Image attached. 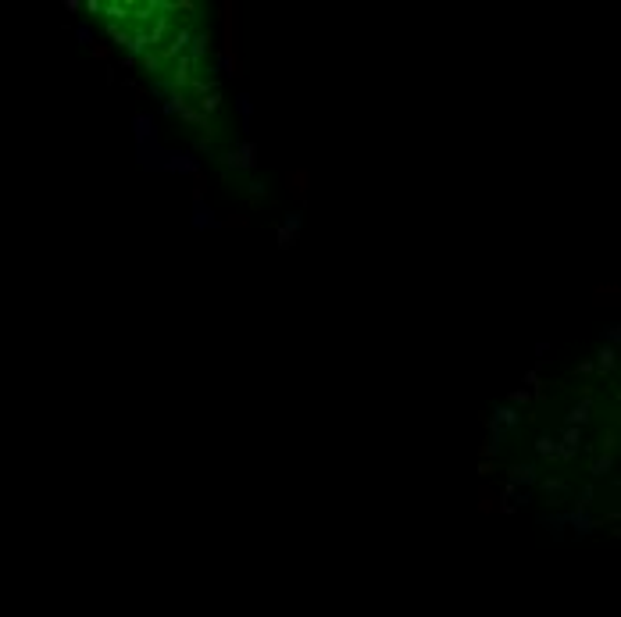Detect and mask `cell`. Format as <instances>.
Wrapping results in <instances>:
<instances>
[{"label": "cell", "mask_w": 621, "mask_h": 617, "mask_svg": "<svg viewBox=\"0 0 621 617\" xmlns=\"http://www.w3.org/2000/svg\"><path fill=\"white\" fill-rule=\"evenodd\" d=\"M529 400H532V396H529L525 389H521V392H511V403H529Z\"/></svg>", "instance_id": "cell-20"}, {"label": "cell", "mask_w": 621, "mask_h": 617, "mask_svg": "<svg viewBox=\"0 0 621 617\" xmlns=\"http://www.w3.org/2000/svg\"><path fill=\"white\" fill-rule=\"evenodd\" d=\"M93 57H100V61L111 57V47H107V43H96V47H93Z\"/></svg>", "instance_id": "cell-15"}, {"label": "cell", "mask_w": 621, "mask_h": 617, "mask_svg": "<svg viewBox=\"0 0 621 617\" xmlns=\"http://www.w3.org/2000/svg\"><path fill=\"white\" fill-rule=\"evenodd\" d=\"M250 193H254V204H257V200L264 196V186H261V182H250Z\"/></svg>", "instance_id": "cell-19"}, {"label": "cell", "mask_w": 621, "mask_h": 617, "mask_svg": "<svg viewBox=\"0 0 621 617\" xmlns=\"http://www.w3.org/2000/svg\"><path fill=\"white\" fill-rule=\"evenodd\" d=\"M478 457H482V461H489V457H496V439H489V443H486V446L478 450Z\"/></svg>", "instance_id": "cell-12"}, {"label": "cell", "mask_w": 621, "mask_h": 617, "mask_svg": "<svg viewBox=\"0 0 621 617\" xmlns=\"http://www.w3.org/2000/svg\"><path fill=\"white\" fill-rule=\"evenodd\" d=\"M489 471H496V464H489V461H482V464H478V474H482V478H486Z\"/></svg>", "instance_id": "cell-21"}, {"label": "cell", "mask_w": 621, "mask_h": 617, "mask_svg": "<svg viewBox=\"0 0 621 617\" xmlns=\"http://www.w3.org/2000/svg\"><path fill=\"white\" fill-rule=\"evenodd\" d=\"M596 304H600V307H604V304H611V307L621 304V289L618 286H596Z\"/></svg>", "instance_id": "cell-5"}, {"label": "cell", "mask_w": 621, "mask_h": 617, "mask_svg": "<svg viewBox=\"0 0 621 617\" xmlns=\"http://www.w3.org/2000/svg\"><path fill=\"white\" fill-rule=\"evenodd\" d=\"M136 132H140V136H147V132H150V118H147V114H140V118H136Z\"/></svg>", "instance_id": "cell-13"}, {"label": "cell", "mask_w": 621, "mask_h": 617, "mask_svg": "<svg viewBox=\"0 0 621 617\" xmlns=\"http://www.w3.org/2000/svg\"><path fill=\"white\" fill-rule=\"evenodd\" d=\"M500 421H503V425H514V421H518V414L507 407V410H500Z\"/></svg>", "instance_id": "cell-18"}, {"label": "cell", "mask_w": 621, "mask_h": 617, "mask_svg": "<svg viewBox=\"0 0 621 617\" xmlns=\"http://www.w3.org/2000/svg\"><path fill=\"white\" fill-rule=\"evenodd\" d=\"M225 164H229V168H236V171H250V168L257 164V147H254V143H243V147H239V154H229V157H225Z\"/></svg>", "instance_id": "cell-1"}, {"label": "cell", "mask_w": 621, "mask_h": 617, "mask_svg": "<svg viewBox=\"0 0 621 617\" xmlns=\"http://www.w3.org/2000/svg\"><path fill=\"white\" fill-rule=\"evenodd\" d=\"M589 417H593V400H582V403H578V407L568 414V425L575 428V425H586Z\"/></svg>", "instance_id": "cell-4"}, {"label": "cell", "mask_w": 621, "mask_h": 617, "mask_svg": "<svg viewBox=\"0 0 621 617\" xmlns=\"http://www.w3.org/2000/svg\"><path fill=\"white\" fill-rule=\"evenodd\" d=\"M536 450H539V457H557V443H553L550 435L536 439Z\"/></svg>", "instance_id": "cell-8"}, {"label": "cell", "mask_w": 621, "mask_h": 617, "mask_svg": "<svg viewBox=\"0 0 621 617\" xmlns=\"http://www.w3.org/2000/svg\"><path fill=\"white\" fill-rule=\"evenodd\" d=\"M297 222H300V218H297V214H289V218H286V225H279V246H282V250H289V246L297 243Z\"/></svg>", "instance_id": "cell-3"}, {"label": "cell", "mask_w": 621, "mask_h": 617, "mask_svg": "<svg viewBox=\"0 0 621 617\" xmlns=\"http://www.w3.org/2000/svg\"><path fill=\"white\" fill-rule=\"evenodd\" d=\"M307 182H310V175L304 171V168H297V171L286 175V186H289V193H297V196H307Z\"/></svg>", "instance_id": "cell-2"}, {"label": "cell", "mask_w": 621, "mask_h": 617, "mask_svg": "<svg viewBox=\"0 0 621 617\" xmlns=\"http://www.w3.org/2000/svg\"><path fill=\"white\" fill-rule=\"evenodd\" d=\"M578 439H582V432L568 425V432H564V446H568V450H575V446H578Z\"/></svg>", "instance_id": "cell-10"}, {"label": "cell", "mask_w": 621, "mask_h": 617, "mask_svg": "<svg viewBox=\"0 0 621 617\" xmlns=\"http://www.w3.org/2000/svg\"><path fill=\"white\" fill-rule=\"evenodd\" d=\"M546 492H564V482L560 478H546Z\"/></svg>", "instance_id": "cell-16"}, {"label": "cell", "mask_w": 621, "mask_h": 617, "mask_svg": "<svg viewBox=\"0 0 621 617\" xmlns=\"http://www.w3.org/2000/svg\"><path fill=\"white\" fill-rule=\"evenodd\" d=\"M225 225H232V229H243V225H246V218H243V214H236V218H229Z\"/></svg>", "instance_id": "cell-22"}, {"label": "cell", "mask_w": 621, "mask_h": 617, "mask_svg": "<svg viewBox=\"0 0 621 617\" xmlns=\"http://www.w3.org/2000/svg\"><path fill=\"white\" fill-rule=\"evenodd\" d=\"M193 200H197V204L204 200V175H197V178H193Z\"/></svg>", "instance_id": "cell-11"}, {"label": "cell", "mask_w": 621, "mask_h": 617, "mask_svg": "<svg viewBox=\"0 0 621 617\" xmlns=\"http://www.w3.org/2000/svg\"><path fill=\"white\" fill-rule=\"evenodd\" d=\"M478 507H482V514L493 510V496H489V489H482V503H478Z\"/></svg>", "instance_id": "cell-17"}, {"label": "cell", "mask_w": 621, "mask_h": 617, "mask_svg": "<svg viewBox=\"0 0 621 617\" xmlns=\"http://www.w3.org/2000/svg\"><path fill=\"white\" fill-rule=\"evenodd\" d=\"M614 443H618V432L611 428V432L604 435V453H611V450H614Z\"/></svg>", "instance_id": "cell-14"}, {"label": "cell", "mask_w": 621, "mask_h": 617, "mask_svg": "<svg viewBox=\"0 0 621 617\" xmlns=\"http://www.w3.org/2000/svg\"><path fill=\"white\" fill-rule=\"evenodd\" d=\"M611 453H604V457H600V461H593V474H596V478H600V474H607V471H611Z\"/></svg>", "instance_id": "cell-9"}, {"label": "cell", "mask_w": 621, "mask_h": 617, "mask_svg": "<svg viewBox=\"0 0 621 617\" xmlns=\"http://www.w3.org/2000/svg\"><path fill=\"white\" fill-rule=\"evenodd\" d=\"M107 36L114 39V47H125V50H129V43H132V29H122V25H114V22L107 25Z\"/></svg>", "instance_id": "cell-6"}, {"label": "cell", "mask_w": 621, "mask_h": 617, "mask_svg": "<svg viewBox=\"0 0 621 617\" xmlns=\"http://www.w3.org/2000/svg\"><path fill=\"white\" fill-rule=\"evenodd\" d=\"M596 368H600V375L614 371V350H611V346H604V350H600V364H596Z\"/></svg>", "instance_id": "cell-7"}]
</instances>
